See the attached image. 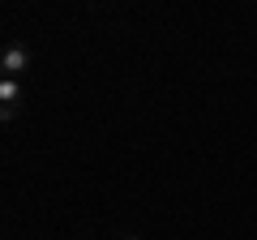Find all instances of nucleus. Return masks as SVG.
<instances>
[{"instance_id": "7ed1b4c3", "label": "nucleus", "mask_w": 257, "mask_h": 240, "mask_svg": "<svg viewBox=\"0 0 257 240\" xmlns=\"http://www.w3.org/2000/svg\"><path fill=\"white\" fill-rule=\"evenodd\" d=\"M18 116V107H13V103H0V120H13Z\"/></svg>"}, {"instance_id": "20e7f679", "label": "nucleus", "mask_w": 257, "mask_h": 240, "mask_svg": "<svg viewBox=\"0 0 257 240\" xmlns=\"http://www.w3.org/2000/svg\"><path fill=\"white\" fill-rule=\"evenodd\" d=\"M120 240H142V236H120Z\"/></svg>"}, {"instance_id": "39448f33", "label": "nucleus", "mask_w": 257, "mask_h": 240, "mask_svg": "<svg viewBox=\"0 0 257 240\" xmlns=\"http://www.w3.org/2000/svg\"><path fill=\"white\" fill-rule=\"evenodd\" d=\"M0 82H5V73H0Z\"/></svg>"}, {"instance_id": "f03ea898", "label": "nucleus", "mask_w": 257, "mask_h": 240, "mask_svg": "<svg viewBox=\"0 0 257 240\" xmlns=\"http://www.w3.org/2000/svg\"><path fill=\"white\" fill-rule=\"evenodd\" d=\"M0 103H13V107L22 103V86L13 82V77H5V82H0Z\"/></svg>"}, {"instance_id": "f257e3e1", "label": "nucleus", "mask_w": 257, "mask_h": 240, "mask_svg": "<svg viewBox=\"0 0 257 240\" xmlns=\"http://www.w3.org/2000/svg\"><path fill=\"white\" fill-rule=\"evenodd\" d=\"M26 69H30V47L26 43H5V47H0V73H5V77L18 82Z\"/></svg>"}]
</instances>
